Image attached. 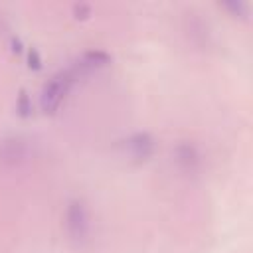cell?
<instances>
[{"label":"cell","instance_id":"cell-6","mask_svg":"<svg viewBox=\"0 0 253 253\" xmlns=\"http://www.w3.org/2000/svg\"><path fill=\"white\" fill-rule=\"evenodd\" d=\"M174 156H176V162H178L184 170H194L196 164L200 162V154H198L196 146H192V144H180V146L176 148Z\"/></svg>","mask_w":253,"mask_h":253},{"label":"cell","instance_id":"cell-4","mask_svg":"<svg viewBox=\"0 0 253 253\" xmlns=\"http://www.w3.org/2000/svg\"><path fill=\"white\" fill-rule=\"evenodd\" d=\"M30 156V142L22 136H10L0 142V160L2 162H22Z\"/></svg>","mask_w":253,"mask_h":253},{"label":"cell","instance_id":"cell-8","mask_svg":"<svg viewBox=\"0 0 253 253\" xmlns=\"http://www.w3.org/2000/svg\"><path fill=\"white\" fill-rule=\"evenodd\" d=\"M223 8H227V10H231L233 14H239V16H247V12H249V4H245V2H241V0H233V2H225L223 4Z\"/></svg>","mask_w":253,"mask_h":253},{"label":"cell","instance_id":"cell-3","mask_svg":"<svg viewBox=\"0 0 253 253\" xmlns=\"http://www.w3.org/2000/svg\"><path fill=\"white\" fill-rule=\"evenodd\" d=\"M123 146H125V152H128L132 158L144 160L154 152V138H152L150 132L140 130V132H134V134L126 136Z\"/></svg>","mask_w":253,"mask_h":253},{"label":"cell","instance_id":"cell-7","mask_svg":"<svg viewBox=\"0 0 253 253\" xmlns=\"http://www.w3.org/2000/svg\"><path fill=\"white\" fill-rule=\"evenodd\" d=\"M16 111L22 115V117H28V115H32V99H30V95H28V91H20V95H18V99H16Z\"/></svg>","mask_w":253,"mask_h":253},{"label":"cell","instance_id":"cell-2","mask_svg":"<svg viewBox=\"0 0 253 253\" xmlns=\"http://www.w3.org/2000/svg\"><path fill=\"white\" fill-rule=\"evenodd\" d=\"M63 223H65V231L71 241L83 243L87 239L89 229H91V217H89V208L81 198H73L67 202Z\"/></svg>","mask_w":253,"mask_h":253},{"label":"cell","instance_id":"cell-1","mask_svg":"<svg viewBox=\"0 0 253 253\" xmlns=\"http://www.w3.org/2000/svg\"><path fill=\"white\" fill-rule=\"evenodd\" d=\"M79 77H81V75H79V71H77L73 65H69L67 69L55 73V75L43 85V89H42V97H40L42 109H43L45 113H53V111L59 107V103L63 101V97L67 95V91L71 89V85H73Z\"/></svg>","mask_w":253,"mask_h":253},{"label":"cell","instance_id":"cell-9","mask_svg":"<svg viewBox=\"0 0 253 253\" xmlns=\"http://www.w3.org/2000/svg\"><path fill=\"white\" fill-rule=\"evenodd\" d=\"M28 65L32 69H40L42 67V55H40V51L36 47H30L28 49Z\"/></svg>","mask_w":253,"mask_h":253},{"label":"cell","instance_id":"cell-5","mask_svg":"<svg viewBox=\"0 0 253 253\" xmlns=\"http://www.w3.org/2000/svg\"><path fill=\"white\" fill-rule=\"evenodd\" d=\"M111 61V55L103 49H89L85 53H81L77 57V61L73 63V67L79 71V75H85L87 71H93V69H99L103 65H107Z\"/></svg>","mask_w":253,"mask_h":253}]
</instances>
